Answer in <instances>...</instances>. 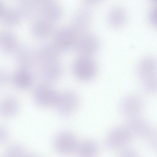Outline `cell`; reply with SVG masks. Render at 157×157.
<instances>
[{"label": "cell", "instance_id": "obj_1", "mask_svg": "<svg viewBox=\"0 0 157 157\" xmlns=\"http://www.w3.org/2000/svg\"><path fill=\"white\" fill-rule=\"evenodd\" d=\"M73 71L78 79L88 81L96 75L97 67L95 62L90 57L80 56L73 64Z\"/></svg>", "mask_w": 157, "mask_h": 157}, {"label": "cell", "instance_id": "obj_2", "mask_svg": "<svg viewBox=\"0 0 157 157\" xmlns=\"http://www.w3.org/2000/svg\"><path fill=\"white\" fill-rule=\"evenodd\" d=\"M131 134L126 127H116L112 129L107 135L105 145L111 149L124 148L130 142Z\"/></svg>", "mask_w": 157, "mask_h": 157}, {"label": "cell", "instance_id": "obj_3", "mask_svg": "<svg viewBox=\"0 0 157 157\" xmlns=\"http://www.w3.org/2000/svg\"><path fill=\"white\" fill-rule=\"evenodd\" d=\"M78 143L73 133L64 131L59 133L55 136L53 142L55 150L63 155H70L75 152Z\"/></svg>", "mask_w": 157, "mask_h": 157}, {"label": "cell", "instance_id": "obj_4", "mask_svg": "<svg viewBox=\"0 0 157 157\" xmlns=\"http://www.w3.org/2000/svg\"><path fill=\"white\" fill-rule=\"evenodd\" d=\"M59 93L47 84H43L35 88L33 97L35 102L40 106L49 107L56 105Z\"/></svg>", "mask_w": 157, "mask_h": 157}, {"label": "cell", "instance_id": "obj_5", "mask_svg": "<svg viewBox=\"0 0 157 157\" xmlns=\"http://www.w3.org/2000/svg\"><path fill=\"white\" fill-rule=\"evenodd\" d=\"M99 44L95 36L86 32L79 35L75 49L80 56L90 57L97 52Z\"/></svg>", "mask_w": 157, "mask_h": 157}, {"label": "cell", "instance_id": "obj_6", "mask_svg": "<svg viewBox=\"0 0 157 157\" xmlns=\"http://www.w3.org/2000/svg\"><path fill=\"white\" fill-rule=\"evenodd\" d=\"M78 103V98L77 94L72 91H67L59 93L55 106L60 115L67 116L75 111Z\"/></svg>", "mask_w": 157, "mask_h": 157}, {"label": "cell", "instance_id": "obj_7", "mask_svg": "<svg viewBox=\"0 0 157 157\" xmlns=\"http://www.w3.org/2000/svg\"><path fill=\"white\" fill-rule=\"evenodd\" d=\"M91 6L86 2L77 11L74 17L72 28L79 34L87 32L92 17Z\"/></svg>", "mask_w": 157, "mask_h": 157}, {"label": "cell", "instance_id": "obj_8", "mask_svg": "<svg viewBox=\"0 0 157 157\" xmlns=\"http://www.w3.org/2000/svg\"><path fill=\"white\" fill-rule=\"evenodd\" d=\"M143 107L141 99L135 95H130L124 97L120 104L121 111L127 119L139 116Z\"/></svg>", "mask_w": 157, "mask_h": 157}, {"label": "cell", "instance_id": "obj_9", "mask_svg": "<svg viewBox=\"0 0 157 157\" xmlns=\"http://www.w3.org/2000/svg\"><path fill=\"white\" fill-rule=\"evenodd\" d=\"M137 73L142 81L157 75V60L152 56L142 58L137 67Z\"/></svg>", "mask_w": 157, "mask_h": 157}, {"label": "cell", "instance_id": "obj_10", "mask_svg": "<svg viewBox=\"0 0 157 157\" xmlns=\"http://www.w3.org/2000/svg\"><path fill=\"white\" fill-rule=\"evenodd\" d=\"M126 127L131 133L140 137L146 136L151 129L148 123L139 116L128 119Z\"/></svg>", "mask_w": 157, "mask_h": 157}, {"label": "cell", "instance_id": "obj_11", "mask_svg": "<svg viewBox=\"0 0 157 157\" xmlns=\"http://www.w3.org/2000/svg\"><path fill=\"white\" fill-rule=\"evenodd\" d=\"M11 80L14 86L17 88L25 90L30 87L33 82V77L31 73L25 70H19L14 73Z\"/></svg>", "mask_w": 157, "mask_h": 157}, {"label": "cell", "instance_id": "obj_12", "mask_svg": "<svg viewBox=\"0 0 157 157\" xmlns=\"http://www.w3.org/2000/svg\"><path fill=\"white\" fill-rule=\"evenodd\" d=\"M18 109V102L17 99L12 96L5 98L1 102L0 113L5 117H13L17 114Z\"/></svg>", "mask_w": 157, "mask_h": 157}, {"label": "cell", "instance_id": "obj_13", "mask_svg": "<svg viewBox=\"0 0 157 157\" xmlns=\"http://www.w3.org/2000/svg\"><path fill=\"white\" fill-rule=\"evenodd\" d=\"M126 18L127 14L125 10L119 6L112 8L109 11L107 16L109 24L115 28L122 26L125 23Z\"/></svg>", "mask_w": 157, "mask_h": 157}, {"label": "cell", "instance_id": "obj_14", "mask_svg": "<svg viewBox=\"0 0 157 157\" xmlns=\"http://www.w3.org/2000/svg\"><path fill=\"white\" fill-rule=\"evenodd\" d=\"M98 151L96 143L90 140L78 144L75 152L78 157H96Z\"/></svg>", "mask_w": 157, "mask_h": 157}, {"label": "cell", "instance_id": "obj_15", "mask_svg": "<svg viewBox=\"0 0 157 157\" xmlns=\"http://www.w3.org/2000/svg\"><path fill=\"white\" fill-rule=\"evenodd\" d=\"M61 70L58 65H48L44 67L40 72V77L45 82H56L61 77Z\"/></svg>", "mask_w": 157, "mask_h": 157}, {"label": "cell", "instance_id": "obj_16", "mask_svg": "<svg viewBox=\"0 0 157 157\" xmlns=\"http://www.w3.org/2000/svg\"><path fill=\"white\" fill-rule=\"evenodd\" d=\"M28 154L23 146L15 144L8 147L3 157H27Z\"/></svg>", "mask_w": 157, "mask_h": 157}, {"label": "cell", "instance_id": "obj_17", "mask_svg": "<svg viewBox=\"0 0 157 157\" xmlns=\"http://www.w3.org/2000/svg\"><path fill=\"white\" fill-rule=\"evenodd\" d=\"M144 90L150 94L157 93V75L142 80Z\"/></svg>", "mask_w": 157, "mask_h": 157}, {"label": "cell", "instance_id": "obj_18", "mask_svg": "<svg viewBox=\"0 0 157 157\" xmlns=\"http://www.w3.org/2000/svg\"><path fill=\"white\" fill-rule=\"evenodd\" d=\"M146 136L148 144L152 148L157 149V129H151Z\"/></svg>", "mask_w": 157, "mask_h": 157}, {"label": "cell", "instance_id": "obj_19", "mask_svg": "<svg viewBox=\"0 0 157 157\" xmlns=\"http://www.w3.org/2000/svg\"><path fill=\"white\" fill-rule=\"evenodd\" d=\"M118 157H139L133 149L129 148H124L120 152Z\"/></svg>", "mask_w": 157, "mask_h": 157}, {"label": "cell", "instance_id": "obj_20", "mask_svg": "<svg viewBox=\"0 0 157 157\" xmlns=\"http://www.w3.org/2000/svg\"><path fill=\"white\" fill-rule=\"evenodd\" d=\"M149 14L150 20L151 23L157 26V5H153Z\"/></svg>", "mask_w": 157, "mask_h": 157}, {"label": "cell", "instance_id": "obj_21", "mask_svg": "<svg viewBox=\"0 0 157 157\" xmlns=\"http://www.w3.org/2000/svg\"><path fill=\"white\" fill-rule=\"evenodd\" d=\"M10 79V76L6 72H2L1 73L0 76L1 85L4 86L6 85L9 82Z\"/></svg>", "mask_w": 157, "mask_h": 157}, {"label": "cell", "instance_id": "obj_22", "mask_svg": "<svg viewBox=\"0 0 157 157\" xmlns=\"http://www.w3.org/2000/svg\"><path fill=\"white\" fill-rule=\"evenodd\" d=\"M1 142H4L8 139V134L7 130L4 128H1L0 129Z\"/></svg>", "mask_w": 157, "mask_h": 157}, {"label": "cell", "instance_id": "obj_23", "mask_svg": "<svg viewBox=\"0 0 157 157\" xmlns=\"http://www.w3.org/2000/svg\"><path fill=\"white\" fill-rule=\"evenodd\" d=\"M27 157H40L39 156L33 154H29Z\"/></svg>", "mask_w": 157, "mask_h": 157}, {"label": "cell", "instance_id": "obj_24", "mask_svg": "<svg viewBox=\"0 0 157 157\" xmlns=\"http://www.w3.org/2000/svg\"><path fill=\"white\" fill-rule=\"evenodd\" d=\"M151 1L153 5H157V0H151Z\"/></svg>", "mask_w": 157, "mask_h": 157}]
</instances>
